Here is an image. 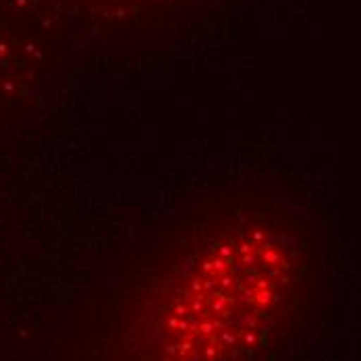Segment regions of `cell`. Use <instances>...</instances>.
Wrapping results in <instances>:
<instances>
[{
  "label": "cell",
  "instance_id": "1",
  "mask_svg": "<svg viewBox=\"0 0 361 361\" xmlns=\"http://www.w3.org/2000/svg\"><path fill=\"white\" fill-rule=\"evenodd\" d=\"M264 266V264H259ZM257 264L204 262L197 276L189 279L175 295L169 312V347L193 351L195 361H210L222 351L239 347L255 330L274 299V274Z\"/></svg>",
  "mask_w": 361,
  "mask_h": 361
}]
</instances>
